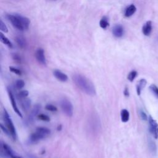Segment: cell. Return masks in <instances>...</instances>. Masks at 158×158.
Here are the masks:
<instances>
[{"mask_svg":"<svg viewBox=\"0 0 158 158\" xmlns=\"http://www.w3.org/2000/svg\"><path fill=\"white\" fill-rule=\"evenodd\" d=\"M73 81L80 90L88 95H96V89L92 82L85 76L81 74H75L72 77Z\"/></svg>","mask_w":158,"mask_h":158,"instance_id":"1","label":"cell"},{"mask_svg":"<svg viewBox=\"0 0 158 158\" xmlns=\"http://www.w3.org/2000/svg\"><path fill=\"white\" fill-rule=\"evenodd\" d=\"M6 17L13 27L20 31L27 30L29 28L30 21L25 16L18 14H7Z\"/></svg>","mask_w":158,"mask_h":158,"instance_id":"2","label":"cell"},{"mask_svg":"<svg viewBox=\"0 0 158 158\" xmlns=\"http://www.w3.org/2000/svg\"><path fill=\"white\" fill-rule=\"evenodd\" d=\"M51 133V130L46 127H38L36 132L33 133L29 137L27 143L29 145H33L37 143L39 141L42 140L48 136Z\"/></svg>","mask_w":158,"mask_h":158,"instance_id":"3","label":"cell"},{"mask_svg":"<svg viewBox=\"0 0 158 158\" xmlns=\"http://www.w3.org/2000/svg\"><path fill=\"white\" fill-rule=\"evenodd\" d=\"M3 117V120L4 121L6 128L8 129V130L10 132L11 136L12 137V139L16 141L17 138L16 129L15 128L13 122L9 114H8V112H7V111L5 109H4Z\"/></svg>","mask_w":158,"mask_h":158,"instance_id":"4","label":"cell"},{"mask_svg":"<svg viewBox=\"0 0 158 158\" xmlns=\"http://www.w3.org/2000/svg\"><path fill=\"white\" fill-rule=\"evenodd\" d=\"M61 107L62 111L68 117H72L74 113V107L71 102L66 99L64 98L60 102Z\"/></svg>","mask_w":158,"mask_h":158,"instance_id":"5","label":"cell"},{"mask_svg":"<svg viewBox=\"0 0 158 158\" xmlns=\"http://www.w3.org/2000/svg\"><path fill=\"white\" fill-rule=\"evenodd\" d=\"M149 130L155 139H158V124L152 116H149Z\"/></svg>","mask_w":158,"mask_h":158,"instance_id":"6","label":"cell"},{"mask_svg":"<svg viewBox=\"0 0 158 158\" xmlns=\"http://www.w3.org/2000/svg\"><path fill=\"white\" fill-rule=\"evenodd\" d=\"M40 109H41V106L40 105H36L35 106H34V107H33L32 110L31 111L30 114H29L28 118H27L25 122V123L27 126L30 125L32 123H33L34 118H35V117L38 114Z\"/></svg>","mask_w":158,"mask_h":158,"instance_id":"7","label":"cell"},{"mask_svg":"<svg viewBox=\"0 0 158 158\" xmlns=\"http://www.w3.org/2000/svg\"><path fill=\"white\" fill-rule=\"evenodd\" d=\"M2 148L6 155L8 156L10 158H23L19 154H18L15 151H14L8 144L2 142Z\"/></svg>","mask_w":158,"mask_h":158,"instance_id":"8","label":"cell"},{"mask_svg":"<svg viewBox=\"0 0 158 158\" xmlns=\"http://www.w3.org/2000/svg\"><path fill=\"white\" fill-rule=\"evenodd\" d=\"M7 91H8L9 98L11 103V105H12V108L14 109V112L20 117V118H22V114L21 113H20V111H19V109L18 108L17 103H16L15 98H14V95H13L11 90H10L9 88H7Z\"/></svg>","mask_w":158,"mask_h":158,"instance_id":"9","label":"cell"},{"mask_svg":"<svg viewBox=\"0 0 158 158\" xmlns=\"http://www.w3.org/2000/svg\"><path fill=\"white\" fill-rule=\"evenodd\" d=\"M35 58L38 63L42 66H46V59L45 55V51L42 48H38L35 53Z\"/></svg>","mask_w":158,"mask_h":158,"instance_id":"10","label":"cell"},{"mask_svg":"<svg viewBox=\"0 0 158 158\" xmlns=\"http://www.w3.org/2000/svg\"><path fill=\"white\" fill-rule=\"evenodd\" d=\"M124 30H123V27L122 25L118 24L115 25L113 29V33L114 37L117 38H120L123 36Z\"/></svg>","mask_w":158,"mask_h":158,"instance_id":"11","label":"cell"},{"mask_svg":"<svg viewBox=\"0 0 158 158\" xmlns=\"http://www.w3.org/2000/svg\"><path fill=\"white\" fill-rule=\"evenodd\" d=\"M53 75H54V76L60 82H66L68 80L67 75L59 70H58V69L54 70L53 71Z\"/></svg>","mask_w":158,"mask_h":158,"instance_id":"12","label":"cell"},{"mask_svg":"<svg viewBox=\"0 0 158 158\" xmlns=\"http://www.w3.org/2000/svg\"><path fill=\"white\" fill-rule=\"evenodd\" d=\"M152 29H153L152 22L149 20V21H147L143 26L142 32L145 36H149L150 34L152 33Z\"/></svg>","mask_w":158,"mask_h":158,"instance_id":"13","label":"cell"},{"mask_svg":"<svg viewBox=\"0 0 158 158\" xmlns=\"http://www.w3.org/2000/svg\"><path fill=\"white\" fill-rule=\"evenodd\" d=\"M146 84H147L146 80L144 79H142L139 81L138 84H137L136 87V93H137V95H138L139 96H140L141 95L142 90L144 88H145Z\"/></svg>","mask_w":158,"mask_h":158,"instance_id":"14","label":"cell"},{"mask_svg":"<svg viewBox=\"0 0 158 158\" xmlns=\"http://www.w3.org/2000/svg\"><path fill=\"white\" fill-rule=\"evenodd\" d=\"M16 42L19 48L22 49H25L27 46V42L25 39L22 36H17L15 38Z\"/></svg>","mask_w":158,"mask_h":158,"instance_id":"15","label":"cell"},{"mask_svg":"<svg viewBox=\"0 0 158 158\" xmlns=\"http://www.w3.org/2000/svg\"><path fill=\"white\" fill-rule=\"evenodd\" d=\"M136 8L134 4H131L127 7V8L125 11V16L127 17H129L132 16L133 14L136 12Z\"/></svg>","mask_w":158,"mask_h":158,"instance_id":"16","label":"cell"},{"mask_svg":"<svg viewBox=\"0 0 158 158\" xmlns=\"http://www.w3.org/2000/svg\"><path fill=\"white\" fill-rule=\"evenodd\" d=\"M120 118L122 122H127L130 119V113L127 109H123L120 112Z\"/></svg>","mask_w":158,"mask_h":158,"instance_id":"17","label":"cell"},{"mask_svg":"<svg viewBox=\"0 0 158 158\" xmlns=\"http://www.w3.org/2000/svg\"><path fill=\"white\" fill-rule=\"evenodd\" d=\"M148 148L152 154L156 155L157 152V146L156 143L152 139H148Z\"/></svg>","mask_w":158,"mask_h":158,"instance_id":"18","label":"cell"},{"mask_svg":"<svg viewBox=\"0 0 158 158\" xmlns=\"http://www.w3.org/2000/svg\"><path fill=\"white\" fill-rule=\"evenodd\" d=\"M22 108L24 111H28L31 107V100L29 99H24L21 102Z\"/></svg>","mask_w":158,"mask_h":158,"instance_id":"19","label":"cell"},{"mask_svg":"<svg viewBox=\"0 0 158 158\" xmlns=\"http://www.w3.org/2000/svg\"><path fill=\"white\" fill-rule=\"evenodd\" d=\"M0 40H1V42L3 44L6 45V46H8L9 48H12L13 47L12 43H11V41L4 35H3L2 33H0Z\"/></svg>","mask_w":158,"mask_h":158,"instance_id":"20","label":"cell"},{"mask_svg":"<svg viewBox=\"0 0 158 158\" xmlns=\"http://www.w3.org/2000/svg\"><path fill=\"white\" fill-rule=\"evenodd\" d=\"M100 25L101 28L103 29H106L107 27L109 25L108 19L106 17H103L101 19L100 22Z\"/></svg>","mask_w":158,"mask_h":158,"instance_id":"21","label":"cell"},{"mask_svg":"<svg viewBox=\"0 0 158 158\" xmlns=\"http://www.w3.org/2000/svg\"><path fill=\"white\" fill-rule=\"evenodd\" d=\"M137 74H138V73H137V72L136 71H132L128 74V76H127V79L130 82H132L135 80V79L136 77Z\"/></svg>","mask_w":158,"mask_h":158,"instance_id":"22","label":"cell"},{"mask_svg":"<svg viewBox=\"0 0 158 158\" xmlns=\"http://www.w3.org/2000/svg\"><path fill=\"white\" fill-rule=\"evenodd\" d=\"M25 85V82L23 80H17L15 82V87L17 89H22Z\"/></svg>","mask_w":158,"mask_h":158,"instance_id":"23","label":"cell"},{"mask_svg":"<svg viewBox=\"0 0 158 158\" xmlns=\"http://www.w3.org/2000/svg\"><path fill=\"white\" fill-rule=\"evenodd\" d=\"M149 89L152 92V93L154 95L155 97L157 98H158V87L156 85L153 84L149 86Z\"/></svg>","mask_w":158,"mask_h":158,"instance_id":"24","label":"cell"},{"mask_svg":"<svg viewBox=\"0 0 158 158\" xmlns=\"http://www.w3.org/2000/svg\"><path fill=\"white\" fill-rule=\"evenodd\" d=\"M38 119L43 120V121H46V122H49L50 120V118L48 115H47L44 114H40L38 115Z\"/></svg>","mask_w":158,"mask_h":158,"instance_id":"25","label":"cell"},{"mask_svg":"<svg viewBox=\"0 0 158 158\" xmlns=\"http://www.w3.org/2000/svg\"><path fill=\"white\" fill-rule=\"evenodd\" d=\"M9 70L11 72L15 74L16 75H22V72L20 70H19V69L17 68H16L14 67H12V66H10L9 67Z\"/></svg>","mask_w":158,"mask_h":158,"instance_id":"26","label":"cell"},{"mask_svg":"<svg viewBox=\"0 0 158 158\" xmlns=\"http://www.w3.org/2000/svg\"><path fill=\"white\" fill-rule=\"evenodd\" d=\"M12 58L17 63H22V58L18 54L14 53L12 54Z\"/></svg>","mask_w":158,"mask_h":158,"instance_id":"27","label":"cell"},{"mask_svg":"<svg viewBox=\"0 0 158 158\" xmlns=\"http://www.w3.org/2000/svg\"><path fill=\"white\" fill-rule=\"evenodd\" d=\"M45 108L46 110H48V111H51V112H56L58 111V109L57 107L53 105H51V104H48L46 105L45 106Z\"/></svg>","mask_w":158,"mask_h":158,"instance_id":"28","label":"cell"},{"mask_svg":"<svg viewBox=\"0 0 158 158\" xmlns=\"http://www.w3.org/2000/svg\"><path fill=\"white\" fill-rule=\"evenodd\" d=\"M0 29H1V30L4 33H8V27H6L5 24L3 22L2 20H1L0 21Z\"/></svg>","mask_w":158,"mask_h":158,"instance_id":"29","label":"cell"},{"mask_svg":"<svg viewBox=\"0 0 158 158\" xmlns=\"http://www.w3.org/2000/svg\"><path fill=\"white\" fill-rule=\"evenodd\" d=\"M0 127H1V130H2L4 134H6L7 136H9V135H11L10 132H9V131L8 130V129L7 128H6V127L2 124V123H1V124H0Z\"/></svg>","mask_w":158,"mask_h":158,"instance_id":"30","label":"cell"},{"mask_svg":"<svg viewBox=\"0 0 158 158\" xmlns=\"http://www.w3.org/2000/svg\"><path fill=\"white\" fill-rule=\"evenodd\" d=\"M29 95V92L27 90H23L20 92L19 93V97L20 98H25Z\"/></svg>","mask_w":158,"mask_h":158,"instance_id":"31","label":"cell"},{"mask_svg":"<svg viewBox=\"0 0 158 158\" xmlns=\"http://www.w3.org/2000/svg\"><path fill=\"white\" fill-rule=\"evenodd\" d=\"M140 118L143 120H146L148 119V116L144 112L143 110H140Z\"/></svg>","mask_w":158,"mask_h":158,"instance_id":"32","label":"cell"},{"mask_svg":"<svg viewBox=\"0 0 158 158\" xmlns=\"http://www.w3.org/2000/svg\"><path fill=\"white\" fill-rule=\"evenodd\" d=\"M123 95H124L125 97H128L130 93H129V90H128V88L127 87H126L124 90H123Z\"/></svg>","mask_w":158,"mask_h":158,"instance_id":"33","label":"cell"},{"mask_svg":"<svg viewBox=\"0 0 158 158\" xmlns=\"http://www.w3.org/2000/svg\"><path fill=\"white\" fill-rule=\"evenodd\" d=\"M27 157H28V158H38V157H37L36 156L33 155V154H29V153L27 154Z\"/></svg>","mask_w":158,"mask_h":158,"instance_id":"34","label":"cell"}]
</instances>
